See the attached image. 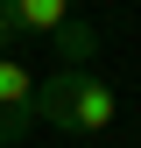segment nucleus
Here are the masks:
<instances>
[{
	"label": "nucleus",
	"instance_id": "obj_2",
	"mask_svg": "<svg viewBox=\"0 0 141 148\" xmlns=\"http://www.w3.org/2000/svg\"><path fill=\"white\" fill-rule=\"evenodd\" d=\"M35 78L21 71V57H0V148H14V141H28L35 134Z\"/></svg>",
	"mask_w": 141,
	"mask_h": 148
},
{
	"label": "nucleus",
	"instance_id": "obj_1",
	"mask_svg": "<svg viewBox=\"0 0 141 148\" xmlns=\"http://www.w3.org/2000/svg\"><path fill=\"white\" fill-rule=\"evenodd\" d=\"M35 120L64 127V134H106L120 120V99L99 71H49V78H35Z\"/></svg>",
	"mask_w": 141,
	"mask_h": 148
},
{
	"label": "nucleus",
	"instance_id": "obj_3",
	"mask_svg": "<svg viewBox=\"0 0 141 148\" xmlns=\"http://www.w3.org/2000/svg\"><path fill=\"white\" fill-rule=\"evenodd\" d=\"M0 7L14 14L21 35H57V28L70 21V0H0Z\"/></svg>",
	"mask_w": 141,
	"mask_h": 148
},
{
	"label": "nucleus",
	"instance_id": "obj_4",
	"mask_svg": "<svg viewBox=\"0 0 141 148\" xmlns=\"http://www.w3.org/2000/svg\"><path fill=\"white\" fill-rule=\"evenodd\" d=\"M14 42H21V28H14V14L0 7V57H14Z\"/></svg>",
	"mask_w": 141,
	"mask_h": 148
}]
</instances>
